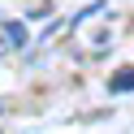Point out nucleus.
I'll list each match as a JSON object with an SVG mask.
<instances>
[{"mask_svg":"<svg viewBox=\"0 0 134 134\" xmlns=\"http://www.w3.org/2000/svg\"><path fill=\"white\" fill-rule=\"evenodd\" d=\"M108 91H117V95H121V91H134V69H117L113 78H108Z\"/></svg>","mask_w":134,"mask_h":134,"instance_id":"obj_1","label":"nucleus"},{"mask_svg":"<svg viewBox=\"0 0 134 134\" xmlns=\"http://www.w3.org/2000/svg\"><path fill=\"white\" fill-rule=\"evenodd\" d=\"M4 39H9V43H22V39H26V30H22L18 22H9V26H4Z\"/></svg>","mask_w":134,"mask_h":134,"instance_id":"obj_2","label":"nucleus"}]
</instances>
